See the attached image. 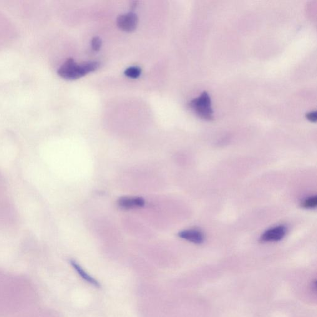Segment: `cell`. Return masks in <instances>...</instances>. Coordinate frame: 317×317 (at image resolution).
<instances>
[{"label": "cell", "instance_id": "obj_9", "mask_svg": "<svg viewBox=\"0 0 317 317\" xmlns=\"http://www.w3.org/2000/svg\"><path fill=\"white\" fill-rule=\"evenodd\" d=\"M317 205V197H312L306 199L302 203V206L306 209H313L316 208Z\"/></svg>", "mask_w": 317, "mask_h": 317}, {"label": "cell", "instance_id": "obj_4", "mask_svg": "<svg viewBox=\"0 0 317 317\" xmlns=\"http://www.w3.org/2000/svg\"><path fill=\"white\" fill-rule=\"evenodd\" d=\"M286 228L284 226H275L269 229L261 236V240L263 242H273L280 241L285 236Z\"/></svg>", "mask_w": 317, "mask_h": 317}, {"label": "cell", "instance_id": "obj_5", "mask_svg": "<svg viewBox=\"0 0 317 317\" xmlns=\"http://www.w3.org/2000/svg\"><path fill=\"white\" fill-rule=\"evenodd\" d=\"M145 205V201L142 197H123L117 201V205L123 210H132L142 208Z\"/></svg>", "mask_w": 317, "mask_h": 317}, {"label": "cell", "instance_id": "obj_8", "mask_svg": "<svg viewBox=\"0 0 317 317\" xmlns=\"http://www.w3.org/2000/svg\"><path fill=\"white\" fill-rule=\"evenodd\" d=\"M142 73V70L138 67H130L125 70L124 72L126 76L131 78V79H137L139 77Z\"/></svg>", "mask_w": 317, "mask_h": 317}, {"label": "cell", "instance_id": "obj_2", "mask_svg": "<svg viewBox=\"0 0 317 317\" xmlns=\"http://www.w3.org/2000/svg\"><path fill=\"white\" fill-rule=\"evenodd\" d=\"M189 107L201 119L206 120L213 119V110L211 105V99L208 92H203L200 96L191 100Z\"/></svg>", "mask_w": 317, "mask_h": 317}, {"label": "cell", "instance_id": "obj_11", "mask_svg": "<svg viewBox=\"0 0 317 317\" xmlns=\"http://www.w3.org/2000/svg\"><path fill=\"white\" fill-rule=\"evenodd\" d=\"M306 118L312 122H316L317 119V112H311L306 114Z\"/></svg>", "mask_w": 317, "mask_h": 317}, {"label": "cell", "instance_id": "obj_6", "mask_svg": "<svg viewBox=\"0 0 317 317\" xmlns=\"http://www.w3.org/2000/svg\"><path fill=\"white\" fill-rule=\"evenodd\" d=\"M178 236L181 238L195 244L202 243L205 240L204 235L197 230H186L180 231Z\"/></svg>", "mask_w": 317, "mask_h": 317}, {"label": "cell", "instance_id": "obj_10", "mask_svg": "<svg viewBox=\"0 0 317 317\" xmlns=\"http://www.w3.org/2000/svg\"><path fill=\"white\" fill-rule=\"evenodd\" d=\"M92 49L94 51H99L102 46V40L99 37H95L91 41Z\"/></svg>", "mask_w": 317, "mask_h": 317}, {"label": "cell", "instance_id": "obj_7", "mask_svg": "<svg viewBox=\"0 0 317 317\" xmlns=\"http://www.w3.org/2000/svg\"><path fill=\"white\" fill-rule=\"evenodd\" d=\"M70 263H71L72 266L74 267L75 271L79 274L80 277L84 279L85 281L88 282V283L92 284V285L95 287H97V288H99V287L100 286V284L98 283V281L95 280V279L94 278H92V276H90L89 274L85 272L84 269H83L81 266L79 265V264H78L76 261L71 260L70 261Z\"/></svg>", "mask_w": 317, "mask_h": 317}, {"label": "cell", "instance_id": "obj_3", "mask_svg": "<svg viewBox=\"0 0 317 317\" xmlns=\"http://www.w3.org/2000/svg\"><path fill=\"white\" fill-rule=\"evenodd\" d=\"M118 27L121 30L126 32H132L137 28L138 25V17L137 15L133 12L121 15L117 20Z\"/></svg>", "mask_w": 317, "mask_h": 317}, {"label": "cell", "instance_id": "obj_1", "mask_svg": "<svg viewBox=\"0 0 317 317\" xmlns=\"http://www.w3.org/2000/svg\"><path fill=\"white\" fill-rule=\"evenodd\" d=\"M99 67L100 64L97 62H87L79 64L74 59H69L61 65L57 73L62 79L75 80L95 71Z\"/></svg>", "mask_w": 317, "mask_h": 317}]
</instances>
